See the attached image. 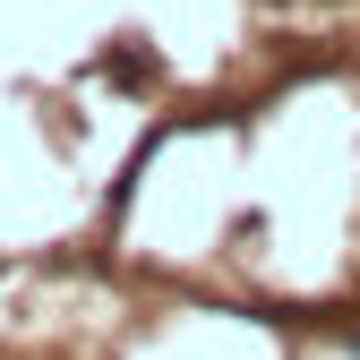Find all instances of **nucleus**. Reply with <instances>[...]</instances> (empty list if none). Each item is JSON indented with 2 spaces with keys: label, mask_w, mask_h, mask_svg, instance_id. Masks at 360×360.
<instances>
[{
  "label": "nucleus",
  "mask_w": 360,
  "mask_h": 360,
  "mask_svg": "<svg viewBox=\"0 0 360 360\" xmlns=\"http://www.w3.org/2000/svg\"><path fill=\"white\" fill-rule=\"evenodd\" d=\"M343 352H352V360H360V326H343Z\"/></svg>",
  "instance_id": "f257e3e1"
}]
</instances>
